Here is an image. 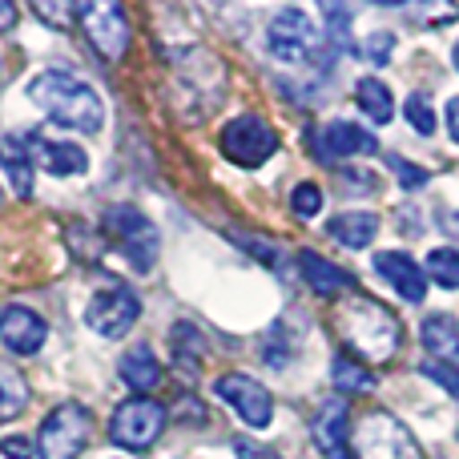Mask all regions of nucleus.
<instances>
[{
	"instance_id": "f257e3e1",
	"label": "nucleus",
	"mask_w": 459,
	"mask_h": 459,
	"mask_svg": "<svg viewBox=\"0 0 459 459\" xmlns=\"http://www.w3.org/2000/svg\"><path fill=\"white\" fill-rule=\"evenodd\" d=\"M29 97L37 109H45L56 126L81 129V134H101L105 105L89 81H81L69 69H45L29 81Z\"/></svg>"
},
{
	"instance_id": "f03ea898",
	"label": "nucleus",
	"mask_w": 459,
	"mask_h": 459,
	"mask_svg": "<svg viewBox=\"0 0 459 459\" xmlns=\"http://www.w3.org/2000/svg\"><path fill=\"white\" fill-rule=\"evenodd\" d=\"M342 334L347 347L359 351L363 359H391L399 347V323L387 307H379L375 299H355L342 310Z\"/></svg>"
},
{
	"instance_id": "7ed1b4c3",
	"label": "nucleus",
	"mask_w": 459,
	"mask_h": 459,
	"mask_svg": "<svg viewBox=\"0 0 459 459\" xmlns=\"http://www.w3.org/2000/svg\"><path fill=\"white\" fill-rule=\"evenodd\" d=\"M105 234L113 238L126 262L137 270V274H150L153 262H158V230L142 214L137 206H109L105 210Z\"/></svg>"
},
{
	"instance_id": "20e7f679",
	"label": "nucleus",
	"mask_w": 459,
	"mask_h": 459,
	"mask_svg": "<svg viewBox=\"0 0 459 459\" xmlns=\"http://www.w3.org/2000/svg\"><path fill=\"white\" fill-rule=\"evenodd\" d=\"M266 48L282 65H310L323 56V32L302 8H282L266 29Z\"/></svg>"
},
{
	"instance_id": "39448f33",
	"label": "nucleus",
	"mask_w": 459,
	"mask_h": 459,
	"mask_svg": "<svg viewBox=\"0 0 459 459\" xmlns=\"http://www.w3.org/2000/svg\"><path fill=\"white\" fill-rule=\"evenodd\" d=\"M89 436H93V415H89L81 403H61L45 415V423H40L37 455L40 459H77L85 452Z\"/></svg>"
},
{
	"instance_id": "423d86ee",
	"label": "nucleus",
	"mask_w": 459,
	"mask_h": 459,
	"mask_svg": "<svg viewBox=\"0 0 459 459\" xmlns=\"http://www.w3.org/2000/svg\"><path fill=\"white\" fill-rule=\"evenodd\" d=\"M166 431V407L150 395H134L113 411L109 420V439L126 452H145L158 444V436Z\"/></svg>"
},
{
	"instance_id": "0eeeda50",
	"label": "nucleus",
	"mask_w": 459,
	"mask_h": 459,
	"mask_svg": "<svg viewBox=\"0 0 459 459\" xmlns=\"http://www.w3.org/2000/svg\"><path fill=\"white\" fill-rule=\"evenodd\" d=\"M355 459H420L411 431L399 420H391L387 411H375L359 423L355 431Z\"/></svg>"
},
{
	"instance_id": "6e6552de",
	"label": "nucleus",
	"mask_w": 459,
	"mask_h": 459,
	"mask_svg": "<svg viewBox=\"0 0 459 459\" xmlns=\"http://www.w3.org/2000/svg\"><path fill=\"white\" fill-rule=\"evenodd\" d=\"M137 318H142V299H137L129 286H105L85 307L89 331L101 334V339H126Z\"/></svg>"
},
{
	"instance_id": "1a4fd4ad",
	"label": "nucleus",
	"mask_w": 459,
	"mask_h": 459,
	"mask_svg": "<svg viewBox=\"0 0 459 459\" xmlns=\"http://www.w3.org/2000/svg\"><path fill=\"white\" fill-rule=\"evenodd\" d=\"M274 150H278V134L258 113H242L222 129V153L234 166L258 169L266 158H274Z\"/></svg>"
},
{
	"instance_id": "9d476101",
	"label": "nucleus",
	"mask_w": 459,
	"mask_h": 459,
	"mask_svg": "<svg viewBox=\"0 0 459 459\" xmlns=\"http://www.w3.org/2000/svg\"><path fill=\"white\" fill-rule=\"evenodd\" d=\"M77 24L89 37V45L105 56V61H121L129 48V21L121 4L113 0H97V4H77Z\"/></svg>"
},
{
	"instance_id": "9b49d317",
	"label": "nucleus",
	"mask_w": 459,
	"mask_h": 459,
	"mask_svg": "<svg viewBox=\"0 0 459 459\" xmlns=\"http://www.w3.org/2000/svg\"><path fill=\"white\" fill-rule=\"evenodd\" d=\"M214 395L226 399L238 411V420L254 431H266L270 420H274V399H270V391L262 387L258 379H250V375H238V371L222 375V379L214 383Z\"/></svg>"
},
{
	"instance_id": "f8f14e48",
	"label": "nucleus",
	"mask_w": 459,
	"mask_h": 459,
	"mask_svg": "<svg viewBox=\"0 0 459 459\" xmlns=\"http://www.w3.org/2000/svg\"><path fill=\"white\" fill-rule=\"evenodd\" d=\"M310 153L323 166H334V161H347L355 153H379V137L355 121H326L323 129L310 134Z\"/></svg>"
},
{
	"instance_id": "ddd939ff",
	"label": "nucleus",
	"mask_w": 459,
	"mask_h": 459,
	"mask_svg": "<svg viewBox=\"0 0 459 459\" xmlns=\"http://www.w3.org/2000/svg\"><path fill=\"white\" fill-rule=\"evenodd\" d=\"M371 266H375V274H379L383 282H387L403 302L420 307V302L428 299V274H423V266L411 258V254H403V250H379L371 258Z\"/></svg>"
},
{
	"instance_id": "4468645a",
	"label": "nucleus",
	"mask_w": 459,
	"mask_h": 459,
	"mask_svg": "<svg viewBox=\"0 0 459 459\" xmlns=\"http://www.w3.org/2000/svg\"><path fill=\"white\" fill-rule=\"evenodd\" d=\"M48 339V326L37 310L21 307V302H8L0 307V342H4L13 355H37Z\"/></svg>"
},
{
	"instance_id": "2eb2a0df",
	"label": "nucleus",
	"mask_w": 459,
	"mask_h": 459,
	"mask_svg": "<svg viewBox=\"0 0 459 459\" xmlns=\"http://www.w3.org/2000/svg\"><path fill=\"white\" fill-rule=\"evenodd\" d=\"M24 145H29L32 169H45V174H53V178H73V174H85L89 169L85 150H77L73 142H48V137H40V134H29Z\"/></svg>"
},
{
	"instance_id": "dca6fc26",
	"label": "nucleus",
	"mask_w": 459,
	"mask_h": 459,
	"mask_svg": "<svg viewBox=\"0 0 459 459\" xmlns=\"http://www.w3.org/2000/svg\"><path fill=\"white\" fill-rule=\"evenodd\" d=\"M310 431H315V444L326 459H355V447H351V415L342 399L323 403V411H318Z\"/></svg>"
},
{
	"instance_id": "f3484780",
	"label": "nucleus",
	"mask_w": 459,
	"mask_h": 459,
	"mask_svg": "<svg viewBox=\"0 0 459 459\" xmlns=\"http://www.w3.org/2000/svg\"><path fill=\"white\" fill-rule=\"evenodd\" d=\"M299 270H302V278H307L310 290L323 294V299H334V294H342V290L355 286V278H351L347 270L334 266L331 258H323V254H315V250L299 254Z\"/></svg>"
},
{
	"instance_id": "a211bd4d",
	"label": "nucleus",
	"mask_w": 459,
	"mask_h": 459,
	"mask_svg": "<svg viewBox=\"0 0 459 459\" xmlns=\"http://www.w3.org/2000/svg\"><path fill=\"white\" fill-rule=\"evenodd\" d=\"M326 234L339 246H347V250H363V246H371L375 234H379V218L367 214V210H347V214H334L331 222H326Z\"/></svg>"
},
{
	"instance_id": "6ab92c4d",
	"label": "nucleus",
	"mask_w": 459,
	"mask_h": 459,
	"mask_svg": "<svg viewBox=\"0 0 459 459\" xmlns=\"http://www.w3.org/2000/svg\"><path fill=\"white\" fill-rule=\"evenodd\" d=\"M0 169L8 174L16 198H29L32 194V158L24 137H0Z\"/></svg>"
},
{
	"instance_id": "aec40b11",
	"label": "nucleus",
	"mask_w": 459,
	"mask_h": 459,
	"mask_svg": "<svg viewBox=\"0 0 459 459\" xmlns=\"http://www.w3.org/2000/svg\"><path fill=\"white\" fill-rule=\"evenodd\" d=\"M169 351H174V367L182 375H198L202 363H206V339L198 334V326L194 323H178L174 331H169Z\"/></svg>"
},
{
	"instance_id": "412c9836",
	"label": "nucleus",
	"mask_w": 459,
	"mask_h": 459,
	"mask_svg": "<svg viewBox=\"0 0 459 459\" xmlns=\"http://www.w3.org/2000/svg\"><path fill=\"white\" fill-rule=\"evenodd\" d=\"M117 371H121V379H126V387H134L137 395H145V391H153L161 383V363L150 347H134L129 355H121Z\"/></svg>"
},
{
	"instance_id": "4be33fe9",
	"label": "nucleus",
	"mask_w": 459,
	"mask_h": 459,
	"mask_svg": "<svg viewBox=\"0 0 459 459\" xmlns=\"http://www.w3.org/2000/svg\"><path fill=\"white\" fill-rule=\"evenodd\" d=\"M423 347L436 355V363H447L459 371V331L447 315H431L423 323Z\"/></svg>"
},
{
	"instance_id": "5701e85b",
	"label": "nucleus",
	"mask_w": 459,
	"mask_h": 459,
	"mask_svg": "<svg viewBox=\"0 0 459 459\" xmlns=\"http://www.w3.org/2000/svg\"><path fill=\"white\" fill-rule=\"evenodd\" d=\"M355 105L375 121V126H387V121L395 117V97H391V89L383 85L379 77H363V81H359V85H355Z\"/></svg>"
},
{
	"instance_id": "b1692460",
	"label": "nucleus",
	"mask_w": 459,
	"mask_h": 459,
	"mask_svg": "<svg viewBox=\"0 0 459 459\" xmlns=\"http://www.w3.org/2000/svg\"><path fill=\"white\" fill-rule=\"evenodd\" d=\"M331 379L339 391H351V395H363V391H375V375L367 371L363 363H355V355H339L331 367Z\"/></svg>"
},
{
	"instance_id": "393cba45",
	"label": "nucleus",
	"mask_w": 459,
	"mask_h": 459,
	"mask_svg": "<svg viewBox=\"0 0 459 459\" xmlns=\"http://www.w3.org/2000/svg\"><path fill=\"white\" fill-rule=\"evenodd\" d=\"M423 274L436 278L444 290H459V250L436 246V250L428 254V266H423Z\"/></svg>"
},
{
	"instance_id": "a878e982",
	"label": "nucleus",
	"mask_w": 459,
	"mask_h": 459,
	"mask_svg": "<svg viewBox=\"0 0 459 459\" xmlns=\"http://www.w3.org/2000/svg\"><path fill=\"white\" fill-rule=\"evenodd\" d=\"M24 407H29V387H24V379L21 375L0 371V423L21 415Z\"/></svg>"
},
{
	"instance_id": "bb28decb",
	"label": "nucleus",
	"mask_w": 459,
	"mask_h": 459,
	"mask_svg": "<svg viewBox=\"0 0 459 459\" xmlns=\"http://www.w3.org/2000/svg\"><path fill=\"white\" fill-rule=\"evenodd\" d=\"M403 117H407V126H411L415 134H423V137L436 134V109H431V97L428 93H411V97H407Z\"/></svg>"
},
{
	"instance_id": "cd10ccee",
	"label": "nucleus",
	"mask_w": 459,
	"mask_h": 459,
	"mask_svg": "<svg viewBox=\"0 0 459 459\" xmlns=\"http://www.w3.org/2000/svg\"><path fill=\"white\" fill-rule=\"evenodd\" d=\"M359 53H363V61L367 65H391V53H395V32H387V29H379V32H371V37L363 40V48H359Z\"/></svg>"
},
{
	"instance_id": "c85d7f7f",
	"label": "nucleus",
	"mask_w": 459,
	"mask_h": 459,
	"mask_svg": "<svg viewBox=\"0 0 459 459\" xmlns=\"http://www.w3.org/2000/svg\"><path fill=\"white\" fill-rule=\"evenodd\" d=\"M323 190H318L315 182H302V186H294V194H290V210L299 218H318L323 214Z\"/></svg>"
},
{
	"instance_id": "c756f323",
	"label": "nucleus",
	"mask_w": 459,
	"mask_h": 459,
	"mask_svg": "<svg viewBox=\"0 0 459 459\" xmlns=\"http://www.w3.org/2000/svg\"><path fill=\"white\" fill-rule=\"evenodd\" d=\"M387 166L399 174V186H403V190H420V186H428V178H431L428 169H420V166H407V161H403V158H395V153H391V158H387Z\"/></svg>"
},
{
	"instance_id": "7c9ffc66",
	"label": "nucleus",
	"mask_w": 459,
	"mask_h": 459,
	"mask_svg": "<svg viewBox=\"0 0 459 459\" xmlns=\"http://www.w3.org/2000/svg\"><path fill=\"white\" fill-rule=\"evenodd\" d=\"M420 371L428 375V379H436L439 387H447V395H455V399H459V371H455V367H447V363H436V359H431V363H423Z\"/></svg>"
},
{
	"instance_id": "2f4dec72",
	"label": "nucleus",
	"mask_w": 459,
	"mask_h": 459,
	"mask_svg": "<svg viewBox=\"0 0 459 459\" xmlns=\"http://www.w3.org/2000/svg\"><path fill=\"white\" fill-rule=\"evenodd\" d=\"M37 16H40V21L61 24V29H69V24L77 21V4H73V8H56V4H45V0H40V4H37Z\"/></svg>"
},
{
	"instance_id": "473e14b6",
	"label": "nucleus",
	"mask_w": 459,
	"mask_h": 459,
	"mask_svg": "<svg viewBox=\"0 0 459 459\" xmlns=\"http://www.w3.org/2000/svg\"><path fill=\"white\" fill-rule=\"evenodd\" d=\"M234 455H238V459H278L274 452H270V447L254 444V439H246V436L234 439Z\"/></svg>"
},
{
	"instance_id": "72a5a7b5",
	"label": "nucleus",
	"mask_w": 459,
	"mask_h": 459,
	"mask_svg": "<svg viewBox=\"0 0 459 459\" xmlns=\"http://www.w3.org/2000/svg\"><path fill=\"white\" fill-rule=\"evenodd\" d=\"M0 452H4V459H32V444L24 436H4L0 439Z\"/></svg>"
},
{
	"instance_id": "f704fd0d",
	"label": "nucleus",
	"mask_w": 459,
	"mask_h": 459,
	"mask_svg": "<svg viewBox=\"0 0 459 459\" xmlns=\"http://www.w3.org/2000/svg\"><path fill=\"white\" fill-rule=\"evenodd\" d=\"M447 134H452V142L459 145V97H452V101H447Z\"/></svg>"
},
{
	"instance_id": "c9c22d12",
	"label": "nucleus",
	"mask_w": 459,
	"mask_h": 459,
	"mask_svg": "<svg viewBox=\"0 0 459 459\" xmlns=\"http://www.w3.org/2000/svg\"><path fill=\"white\" fill-rule=\"evenodd\" d=\"M13 24H16V4L0 0V32H13Z\"/></svg>"
},
{
	"instance_id": "e433bc0d",
	"label": "nucleus",
	"mask_w": 459,
	"mask_h": 459,
	"mask_svg": "<svg viewBox=\"0 0 459 459\" xmlns=\"http://www.w3.org/2000/svg\"><path fill=\"white\" fill-rule=\"evenodd\" d=\"M326 16H331V21L339 24V29H342V21H351V16H342V8H326ZM331 40H334V45H342V32H334Z\"/></svg>"
},
{
	"instance_id": "4c0bfd02",
	"label": "nucleus",
	"mask_w": 459,
	"mask_h": 459,
	"mask_svg": "<svg viewBox=\"0 0 459 459\" xmlns=\"http://www.w3.org/2000/svg\"><path fill=\"white\" fill-rule=\"evenodd\" d=\"M452 61H455V69H459V40H455V48H452Z\"/></svg>"
},
{
	"instance_id": "58836bf2",
	"label": "nucleus",
	"mask_w": 459,
	"mask_h": 459,
	"mask_svg": "<svg viewBox=\"0 0 459 459\" xmlns=\"http://www.w3.org/2000/svg\"><path fill=\"white\" fill-rule=\"evenodd\" d=\"M455 436H459V431H455Z\"/></svg>"
}]
</instances>
